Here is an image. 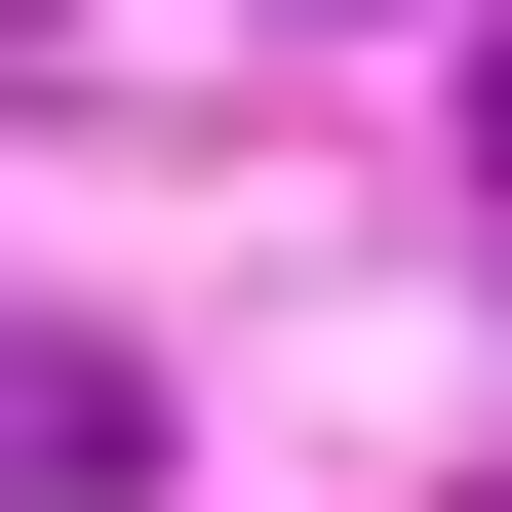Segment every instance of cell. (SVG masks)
Segmentation results:
<instances>
[{
  "label": "cell",
  "instance_id": "obj_1",
  "mask_svg": "<svg viewBox=\"0 0 512 512\" xmlns=\"http://www.w3.org/2000/svg\"><path fill=\"white\" fill-rule=\"evenodd\" d=\"M473 158H512V79H473Z\"/></svg>",
  "mask_w": 512,
  "mask_h": 512
}]
</instances>
